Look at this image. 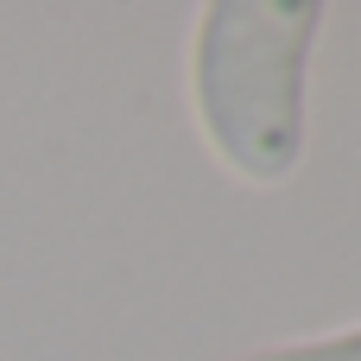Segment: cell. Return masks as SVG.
I'll return each instance as SVG.
<instances>
[{
	"mask_svg": "<svg viewBox=\"0 0 361 361\" xmlns=\"http://www.w3.org/2000/svg\"><path fill=\"white\" fill-rule=\"evenodd\" d=\"M317 0H209L190 38V108L209 152L247 184L292 178L305 152V63Z\"/></svg>",
	"mask_w": 361,
	"mask_h": 361,
	"instance_id": "cell-1",
	"label": "cell"
},
{
	"mask_svg": "<svg viewBox=\"0 0 361 361\" xmlns=\"http://www.w3.org/2000/svg\"><path fill=\"white\" fill-rule=\"evenodd\" d=\"M247 361H361V324L355 330H336V336H317V343H286V349H260Z\"/></svg>",
	"mask_w": 361,
	"mask_h": 361,
	"instance_id": "cell-2",
	"label": "cell"
}]
</instances>
